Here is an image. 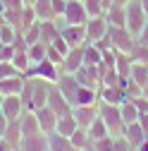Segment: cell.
Segmentation results:
<instances>
[{
  "mask_svg": "<svg viewBox=\"0 0 148 151\" xmlns=\"http://www.w3.org/2000/svg\"><path fill=\"white\" fill-rule=\"evenodd\" d=\"M134 101V106L139 108V113H148V99L143 96V93H141V96H136V99H132Z\"/></svg>",
  "mask_w": 148,
  "mask_h": 151,
  "instance_id": "cell-48",
  "label": "cell"
},
{
  "mask_svg": "<svg viewBox=\"0 0 148 151\" xmlns=\"http://www.w3.org/2000/svg\"><path fill=\"white\" fill-rule=\"evenodd\" d=\"M26 53H29V60H31V65L33 63H41V60H46V53H48V46L46 43H31L29 48H26Z\"/></svg>",
  "mask_w": 148,
  "mask_h": 151,
  "instance_id": "cell-34",
  "label": "cell"
},
{
  "mask_svg": "<svg viewBox=\"0 0 148 151\" xmlns=\"http://www.w3.org/2000/svg\"><path fill=\"white\" fill-rule=\"evenodd\" d=\"M69 142L77 146L79 151H84V149H88V146H93V142H91V137H88V132L84 129V127H79V129H74L72 132V137H69Z\"/></svg>",
  "mask_w": 148,
  "mask_h": 151,
  "instance_id": "cell-31",
  "label": "cell"
},
{
  "mask_svg": "<svg viewBox=\"0 0 148 151\" xmlns=\"http://www.w3.org/2000/svg\"><path fill=\"white\" fill-rule=\"evenodd\" d=\"M74 77L81 86H88V89H100V70L98 65H81L77 72H74Z\"/></svg>",
  "mask_w": 148,
  "mask_h": 151,
  "instance_id": "cell-8",
  "label": "cell"
},
{
  "mask_svg": "<svg viewBox=\"0 0 148 151\" xmlns=\"http://www.w3.org/2000/svg\"><path fill=\"white\" fill-rule=\"evenodd\" d=\"M3 99H5V96H3V93H0V106H3Z\"/></svg>",
  "mask_w": 148,
  "mask_h": 151,
  "instance_id": "cell-61",
  "label": "cell"
},
{
  "mask_svg": "<svg viewBox=\"0 0 148 151\" xmlns=\"http://www.w3.org/2000/svg\"><path fill=\"white\" fill-rule=\"evenodd\" d=\"M74 129H79V125H77V120H74L72 113H67V115H60V118H58V127H55V132H58V134H62V137H72Z\"/></svg>",
  "mask_w": 148,
  "mask_h": 151,
  "instance_id": "cell-24",
  "label": "cell"
},
{
  "mask_svg": "<svg viewBox=\"0 0 148 151\" xmlns=\"http://www.w3.org/2000/svg\"><path fill=\"white\" fill-rule=\"evenodd\" d=\"M48 137H50V151H79L69 142V137H62V134H58V132H53V134H48Z\"/></svg>",
  "mask_w": 148,
  "mask_h": 151,
  "instance_id": "cell-26",
  "label": "cell"
},
{
  "mask_svg": "<svg viewBox=\"0 0 148 151\" xmlns=\"http://www.w3.org/2000/svg\"><path fill=\"white\" fill-rule=\"evenodd\" d=\"M122 86H124V91H127V99H136V96H141V89L143 86H139L134 79H122Z\"/></svg>",
  "mask_w": 148,
  "mask_h": 151,
  "instance_id": "cell-39",
  "label": "cell"
},
{
  "mask_svg": "<svg viewBox=\"0 0 148 151\" xmlns=\"http://www.w3.org/2000/svg\"><path fill=\"white\" fill-rule=\"evenodd\" d=\"M72 115H74V120H77L79 127L88 129V125L98 118V103H93V106H74Z\"/></svg>",
  "mask_w": 148,
  "mask_h": 151,
  "instance_id": "cell-14",
  "label": "cell"
},
{
  "mask_svg": "<svg viewBox=\"0 0 148 151\" xmlns=\"http://www.w3.org/2000/svg\"><path fill=\"white\" fill-rule=\"evenodd\" d=\"M17 74H22V72L17 70L12 63H0V82L7 79V77H17Z\"/></svg>",
  "mask_w": 148,
  "mask_h": 151,
  "instance_id": "cell-41",
  "label": "cell"
},
{
  "mask_svg": "<svg viewBox=\"0 0 148 151\" xmlns=\"http://www.w3.org/2000/svg\"><path fill=\"white\" fill-rule=\"evenodd\" d=\"M115 70H117V74H120L122 79H127L129 72H132V55L115 50Z\"/></svg>",
  "mask_w": 148,
  "mask_h": 151,
  "instance_id": "cell-25",
  "label": "cell"
},
{
  "mask_svg": "<svg viewBox=\"0 0 148 151\" xmlns=\"http://www.w3.org/2000/svg\"><path fill=\"white\" fill-rule=\"evenodd\" d=\"M19 125H22V134H33V132H41L38 127V118H36V113L33 110H24L22 115H19Z\"/></svg>",
  "mask_w": 148,
  "mask_h": 151,
  "instance_id": "cell-20",
  "label": "cell"
},
{
  "mask_svg": "<svg viewBox=\"0 0 148 151\" xmlns=\"http://www.w3.org/2000/svg\"><path fill=\"white\" fill-rule=\"evenodd\" d=\"M55 86L65 93V99L72 103V108L74 106H93V103H98V89L81 86L74 74H65L62 72L60 79L55 82Z\"/></svg>",
  "mask_w": 148,
  "mask_h": 151,
  "instance_id": "cell-1",
  "label": "cell"
},
{
  "mask_svg": "<svg viewBox=\"0 0 148 151\" xmlns=\"http://www.w3.org/2000/svg\"><path fill=\"white\" fill-rule=\"evenodd\" d=\"M31 3H33V0H26V5H31Z\"/></svg>",
  "mask_w": 148,
  "mask_h": 151,
  "instance_id": "cell-62",
  "label": "cell"
},
{
  "mask_svg": "<svg viewBox=\"0 0 148 151\" xmlns=\"http://www.w3.org/2000/svg\"><path fill=\"white\" fill-rule=\"evenodd\" d=\"M84 7H86V12H88V17H100V14H105L103 0H84Z\"/></svg>",
  "mask_w": 148,
  "mask_h": 151,
  "instance_id": "cell-38",
  "label": "cell"
},
{
  "mask_svg": "<svg viewBox=\"0 0 148 151\" xmlns=\"http://www.w3.org/2000/svg\"><path fill=\"white\" fill-rule=\"evenodd\" d=\"M136 41H141V43H146V46H148V22L143 24V29H141V34L136 36Z\"/></svg>",
  "mask_w": 148,
  "mask_h": 151,
  "instance_id": "cell-51",
  "label": "cell"
},
{
  "mask_svg": "<svg viewBox=\"0 0 148 151\" xmlns=\"http://www.w3.org/2000/svg\"><path fill=\"white\" fill-rule=\"evenodd\" d=\"M65 7H67V0H53V12H55V17H62V14H65Z\"/></svg>",
  "mask_w": 148,
  "mask_h": 151,
  "instance_id": "cell-49",
  "label": "cell"
},
{
  "mask_svg": "<svg viewBox=\"0 0 148 151\" xmlns=\"http://www.w3.org/2000/svg\"><path fill=\"white\" fill-rule=\"evenodd\" d=\"M65 22L67 24H86L88 22V12L84 7V0H67L65 7Z\"/></svg>",
  "mask_w": 148,
  "mask_h": 151,
  "instance_id": "cell-9",
  "label": "cell"
},
{
  "mask_svg": "<svg viewBox=\"0 0 148 151\" xmlns=\"http://www.w3.org/2000/svg\"><path fill=\"white\" fill-rule=\"evenodd\" d=\"M105 19L110 27H127V10L124 7H110L105 12Z\"/></svg>",
  "mask_w": 148,
  "mask_h": 151,
  "instance_id": "cell-28",
  "label": "cell"
},
{
  "mask_svg": "<svg viewBox=\"0 0 148 151\" xmlns=\"http://www.w3.org/2000/svg\"><path fill=\"white\" fill-rule=\"evenodd\" d=\"M12 65L19 70L22 74H26V70L31 67V60H29V53L26 50H14V58H12Z\"/></svg>",
  "mask_w": 148,
  "mask_h": 151,
  "instance_id": "cell-36",
  "label": "cell"
},
{
  "mask_svg": "<svg viewBox=\"0 0 148 151\" xmlns=\"http://www.w3.org/2000/svg\"><path fill=\"white\" fill-rule=\"evenodd\" d=\"M141 5H143V10H146V14H148V0H141Z\"/></svg>",
  "mask_w": 148,
  "mask_h": 151,
  "instance_id": "cell-58",
  "label": "cell"
},
{
  "mask_svg": "<svg viewBox=\"0 0 148 151\" xmlns=\"http://www.w3.org/2000/svg\"><path fill=\"white\" fill-rule=\"evenodd\" d=\"M0 110H3V115H5L7 120H17V118L24 113V103H22L19 96H5Z\"/></svg>",
  "mask_w": 148,
  "mask_h": 151,
  "instance_id": "cell-18",
  "label": "cell"
},
{
  "mask_svg": "<svg viewBox=\"0 0 148 151\" xmlns=\"http://www.w3.org/2000/svg\"><path fill=\"white\" fill-rule=\"evenodd\" d=\"M24 74H17V77H7L0 82V93L3 96H19L22 93V86H24Z\"/></svg>",
  "mask_w": 148,
  "mask_h": 151,
  "instance_id": "cell-19",
  "label": "cell"
},
{
  "mask_svg": "<svg viewBox=\"0 0 148 151\" xmlns=\"http://www.w3.org/2000/svg\"><path fill=\"white\" fill-rule=\"evenodd\" d=\"M41 22V19H38ZM55 36H60V27L55 24V19H43L41 22V43L50 46Z\"/></svg>",
  "mask_w": 148,
  "mask_h": 151,
  "instance_id": "cell-21",
  "label": "cell"
},
{
  "mask_svg": "<svg viewBox=\"0 0 148 151\" xmlns=\"http://www.w3.org/2000/svg\"><path fill=\"white\" fill-rule=\"evenodd\" d=\"M103 7H105V12H107L110 7H112V0H103Z\"/></svg>",
  "mask_w": 148,
  "mask_h": 151,
  "instance_id": "cell-56",
  "label": "cell"
},
{
  "mask_svg": "<svg viewBox=\"0 0 148 151\" xmlns=\"http://www.w3.org/2000/svg\"><path fill=\"white\" fill-rule=\"evenodd\" d=\"M22 137H24V134H22V125H19V118H17V120H10V122H7L5 134L0 137V139L7 144L10 151H17V149H19V144H22Z\"/></svg>",
  "mask_w": 148,
  "mask_h": 151,
  "instance_id": "cell-16",
  "label": "cell"
},
{
  "mask_svg": "<svg viewBox=\"0 0 148 151\" xmlns=\"http://www.w3.org/2000/svg\"><path fill=\"white\" fill-rule=\"evenodd\" d=\"M136 151H148V137H146V139H143V142L136 146Z\"/></svg>",
  "mask_w": 148,
  "mask_h": 151,
  "instance_id": "cell-54",
  "label": "cell"
},
{
  "mask_svg": "<svg viewBox=\"0 0 148 151\" xmlns=\"http://www.w3.org/2000/svg\"><path fill=\"white\" fill-rule=\"evenodd\" d=\"M129 79H134L139 86L148 84V65H143V63H132V72H129Z\"/></svg>",
  "mask_w": 148,
  "mask_h": 151,
  "instance_id": "cell-32",
  "label": "cell"
},
{
  "mask_svg": "<svg viewBox=\"0 0 148 151\" xmlns=\"http://www.w3.org/2000/svg\"><path fill=\"white\" fill-rule=\"evenodd\" d=\"M50 46H53L55 50H60L62 55H67V50H69V46H67V41L62 39V34H60V36H55V39H53V43H50Z\"/></svg>",
  "mask_w": 148,
  "mask_h": 151,
  "instance_id": "cell-47",
  "label": "cell"
},
{
  "mask_svg": "<svg viewBox=\"0 0 148 151\" xmlns=\"http://www.w3.org/2000/svg\"><path fill=\"white\" fill-rule=\"evenodd\" d=\"M124 10H127V29H129V34L139 36L143 24L148 22V14H146V10L141 5V0H129L124 5Z\"/></svg>",
  "mask_w": 148,
  "mask_h": 151,
  "instance_id": "cell-3",
  "label": "cell"
},
{
  "mask_svg": "<svg viewBox=\"0 0 148 151\" xmlns=\"http://www.w3.org/2000/svg\"><path fill=\"white\" fill-rule=\"evenodd\" d=\"M141 93H143V96L148 99V84H143V89H141Z\"/></svg>",
  "mask_w": 148,
  "mask_h": 151,
  "instance_id": "cell-57",
  "label": "cell"
},
{
  "mask_svg": "<svg viewBox=\"0 0 148 151\" xmlns=\"http://www.w3.org/2000/svg\"><path fill=\"white\" fill-rule=\"evenodd\" d=\"M7 122H10V120H7L5 115H3V110H0V137L5 134V127H7Z\"/></svg>",
  "mask_w": 148,
  "mask_h": 151,
  "instance_id": "cell-53",
  "label": "cell"
},
{
  "mask_svg": "<svg viewBox=\"0 0 148 151\" xmlns=\"http://www.w3.org/2000/svg\"><path fill=\"white\" fill-rule=\"evenodd\" d=\"M33 22H36V12H33V7H31V5H24V12H22V31L29 29Z\"/></svg>",
  "mask_w": 148,
  "mask_h": 151,
  "instance_id": "cell-40",
  "label": "cell"
},
{
  "mask_svg": "<svg viewBox=\"0 0 148 151\" xmlns=\"http://www.w3.org/2000/svg\"><path fill=\"white\" fill-rule=\"evenodd\" d=\"M22 36H24V41H26V46H31V43H38L41 41V22L36 19L29 29H24L22 31Z\"/></svg>",
  "mask_w": 148,
  "mask_h": 151,
  "instance_id": "cell-35",
  "label": "cell"
},
{
  "mask_svg": "<svg viewBox=\"0 0 148 151\" xmlns=\"http://www.w3.org/2000/svg\"><path fill=\"white\" fill-rule=\"evenodd\" d=\"M84 151H96V149H93V146H88V149H84Z\"/></svg>",
  "mask_w": 148,
  "mask_h": 151,
  "instance_id": "cell-60",
  "label": "cell"
},
{
  "mask_svg": "<svg viewBox=\"0 0 148 151\" xmlns=\"http://www.w3.org/2000/svg\"><path fill=\"white\" fill-rule=\"evenodd\" d=\"M60 34H62V39L67 41L69 48L86 43V27H84V24H65V27L60 29Z\"/></svg>",
  "mask_w": 148,
  "mask_h": 151,
  "instance_id": "cell-12",
  "label": "cell"
},
{
  "mask_svg": "<svg viewBox=\"0 0 148 151\" xmlns=\"http://www.w3.org/2000/svg\"><path fill=\"white\" fill-rule=\"evenodd\" d=\"M112 142H115V137L96 139V142H93V149H96V151H112Z\"/></svg>",
  "mask_w": 148,
  "mask_h": 151,
  "instance_id": "cell-44",
  "label": "cell"
},
{
  "mask_svg": "<svg viewBox=\"0 0 148 151\" xmlns=\"http://www.w3.org/2000/svg\"><path fill=\"white\" fill-rule=\"evenodd\" d=\"M19 149H22V151H50V137L46 134V132L26 134V137H22Z\"/></svg>",
  "mask_w": 148,
  "mask_h": 151,
  "instance_id": "cell-10",
  "label": "cell"
},
{
  "mask_svg": "<svg viewBox=\"0 0 148 151\" xmlns=\"http://www.w3.org/2000/svg\"><path fill=\"white\" fill-rule=\"evenodd\" d=\"M84 27H86V43H96V41L105 39V36H107V29H110L105 14H100V17H88V22H86Z\"/></svg>",
  "mask_w": 148,
  "mask_h": 151,
  "instance_id": "cell-6",
  "label": "cell"
},
{
  "mask_svg": "<svg viewBox=\"0 0 148 151\" xmlns=\"http://www.w3.org/2000/svg\"><path fill=\"white\" fill-rule=\"evenodd\" d=\"M46 58H48L50 63H55V65H62V60H65V55H62L60 50H55L53 46H48V53H46Z\"/></svg>",
  "mask_w": 148,
  "mask_h": 151,
  "instance_id": "cell-46",
  "label": "cell"
},
{
  "mask_svg": "<svg viewBox=\"0 0 148 151\" xmlns=\"http://www.w3.org/2000/svg\"><path fill=\"white\" fill-rule=\"evenodd\" d=\"M48 106H50V108L55 110V115H58V118H60V115H67V113H72V103H69V101L65 99V93H62V91H60L58 86H55V84L50 86Z\"/></svg>",
  "mask_w": 148,
  "mask_h": 151,
  "instance_id": "cell-15",
  "label": "cell"
},
{
  "mask_svg": "<svg viewBox=\"0 0 148 151\" xmlns=\"http://www.w3.org/2000/svg\"><path fill=\"white\" fill-rule=\"evenodd\" d=\"M17 34H19V31H17L14 27H10V24H3V27H0V39H3V43H12Z\"/></svg>",
  "mask_w": 148,
  "mask_h": 151,
  "instance_id": "cell-42",
  "label": "cell"
},
{
  "mask_svg": "<svg viewBox=\"0 0 148 151\" xmlns=\"http://www.w3.org/2000/svg\"><path fill=\"white\" fill-rule=\"evenodd\" d=\"M112 151H136V149L127 142L124 134H120V137H115V142H112Z\"/></svg>",
  "mask_w": 148,
  "mask_h": 151,
  "instance_id": "cell-43",
  "label": "cell"
},
{
  "mask_svg": "<svg viewBox=\"0 0 148 151\" xmlns=\"http://www.w3.org/2000/svg\"><path fill=\"white\" fill-rule=\"evenodd\" d=\"M120 113H122V120H124V127L127 125H132V122H139V108L134 106V101L129 99V101H124L122 106H120Z\"/></svg>",
  "mask_w": 148,
  "mask_h": 151,
  "instance_id": "cell-27",
  "label": "cell"
},
{
  "mask_svg": "<svg viewBox=\"0 0 148 151\" xmlns=\"http://www.w3.org/2000/svg\"><path fill=\"white\" fill-rule=\"evenodd\" d=\"M103 60V50L96 43H86L84 46V65H100Z\"/></svg>",
  "mask_w": 148,
  "mask_h": 151,
  "instance_id": "cell-29",
  "label": "cell"
},
{
  "mask_svg": "<svg viewBox=\"0 0 148 151\" xmlns=\"http://www.w3.org/2000/svg\"><path fill=\"white\" fill-rule=\"evenodd\" d=\"M129 55H132V63H143V65H148V46H146V43L136 41V43L132 46V50H129Z\"/></svg>",
  "mask_w": 148,
  "mask_h": 151,
  "instance_id": "cell-33",
  "label": "cell"
},
{
  "mask_svg": "<svg viewBox=\"0 0 148 151\" xmlns=\"http://www.w3.org/2000/svg\"><path fill=\"white\" fill-rule=\"evenodd\" d=\"M33 12H36V19H55V12H53V0H33L31 3Z\"/></svg>",
  "mask_w": 148,
  "mask_h": 151,
  "instance_id": "cell-23",
  "label": "cell"
},
{
  "mask_svg": "<svg viewBox=\"0 0 148 151\" xmlns=\"http://www.w3.org/2000/svg\"><path fill=\"white\" fill-rule=\"evenodd\" d=\"M86 46V43H84ZM84 46H74V48H69L67 50V55H65V60H62V65H60V72H65V74H74L81 65H84Z\"/></svg>",
  "mask_w": 148,
  "mask_h": 151,
  "instance_id": "cell-11",
  "label": "cell"
},
{
  "mask_svg": "<svg viewBox=\"0 0 148 151\" xmlns=\"http://www.w3.org/2000/svg\"><path fill=\"white\" fill-rule=\"evenodd\" d=\"M22 12H24V7H22V10H5V12H3V14H5V22H7L10 27H14L19 34H22Z\"/></svg>",
  "mask_w": 148,
  "mask_h": 151,
  "instance_id": "cell-37",
  "label": "cell"
},
{
  "mask_svg": "<svg viewBox=\"0 0 148 151\" xmlns=\"http://www.w3.org/2000/svg\"><path fill=\"white\" fill-rule=\"evenodd\" d=\"M122 134L127 137V142L132 144L134 149H136V146H139V144H141V142H143V139L148 137L146 132L141 129V125H139V122H132V125H127V127H124V132H122Z\"/></svg>",
  "mask_w": 148,
  "mask_h": 151,
  "instance_id": "cell-22",
  "label": "cell"
},
{
  "mask_svg": "<svg viewBox=\"0 0 148 151\" xmlns=\"http://www.w3.org/2000/svg\"><path fill=\"white\" fill-rule=\"evenodd\" d=\"M139 125H141V129L148 134V113H141V115H139Z\"/></svg>",
  "mask_w": 148,
  "mask_h": 151,
  "instance_id": "cell-52",
  "label": "cell"
},
{
  "mask_svg": "<svg viewBox=\"0 0 148 151\" xmlns=\"http://www.w3.org/2000/svg\"><path fill=\"white\" fill-rule=\"evenodd\" d=\"M17 151H22V149H17Z\"/></svg>",
  "mask_w": 148,
  "mask_h": 151,
  "instance_id": "cell-63",
  "label": "cell"
},
{
  "mask_svg": "<svg viewBox=\"0 0 148 151\" xmlns=\"http://www.w3.org/2000/svg\"><path fill=\"white\" fill-rule=\"evenodd\" d=\"M5 12V3H3V0H0V14H3Z\"/></svg>",
  "mask_w": 148,
  "mask_h": 151,
  "instance_id": "cell-59",
  "label": "cell"
},
{
  "mask_svg": "<svg viewBox=\"0 0 148 151\" xmlns=\"http://www.w3.org/2000/svg\"><path fill=\"white\" fill-rule=\"evenodd\" d=\"M88 137H91V142H96V139H103V137H110V132H107V127H105V122H103V118L98 115L93 122L88 125Z\"/></svg>",
  "mask_w": 148,
  "mask_h": 151,
  "instance_id": "cell-30",
  "label": "cell"
},
{
  "mask_svg": "<svg viewBox=\"0 0 148 151\" xmlns=\"http://www.w3.org/2000/svg\"><path fill=\"white\" fill-rule=\"evenodd\" d=\"M127 99V91L122 84H115V86H107V84H100L98 89V103H110V106H122Z\"/></svg>",
  "mask_w": 148,
  "mask_h": 151,
  "instance_id": "cell-7",
  "label": "cell"
},
{
  "mask_svg": "<svg viewBox=\"0 0 148 151\" xmlns=\"http://www.w3.org/2000/svg\"><path fill=\"white\" fill-rule=\"evenodd\" d=\"M107 39H110L112 50H117V53H129L132 46L136 43V36L129 34L127 27H110L107 29Z\"/></svg>",
  "mask_w": 148,
  "mask_h": 151,
  "instance_id": "cell-4",
  "label": "cell"
},
{
  "mask_svg": "<svg viewBox=\"0 0 148 151\" xmlns=\"http://www.w3.org/2000/svg\"><path fill=\"white\" fill-rule=\"evenodd\" d=\"M12 58H14V46L12 43L0 48V63H12Z\"/></svg>",
  "mask_w": 148,
  "mask_h": 151,
  "instance_id": "cell-45",
  "label": "cell"
},
{
  "mask_svg": "<svg viewBox=\"0 0 148 151\" xmlns=\"http://www.w3.org/2000/svg\"><path fill=\"white\" fill-rule=\"evenodd\" d=\"M36 118H38V127L41 132H46V134H53L55 127H58V115H55V110L50 106H43V108H36Z\"/></svg>",
  "mask_w": 148,
  "mask_h": 151,
  "instance_id": "cell-17",
  "label": "cell"
},
{
  "mask_svg": "<svg viewBox=\"0 0 148 151\" xmlns=\"http://www.w3.org/2000/svg\"><path fill=\"white\" fill-rule=\"evenodd\" d=\"M60 65H55V63H50L48 58L46 60H41V63H33L29 70H26V74L24 77H33V79H46V82H58L60 79Z\"/></svg>",
  "mask_w": 148,
  "mask_h": 151,
  "instance_id": "cell-5",
  "label": "cell"
},
{
  "mask_svg": "<svg viewBox=\"0 0 148 151\" xmlns=\"http://www.w3.org/2000/svg\"><path fill=\"white\" fill-rule=\"evenodd\" d=\"M129 0H112V7H124Z\"/></svg>",
  "mask_w": 148,
  "mask_h": 151,
  "instance_id": "cell-55",
  "label": "cell"
},
{
  "mask_svg": "<svg viewBox=\"0 0 148 151\" xmlns=\"http://www.w3.org/2000/svg\"><path fill=\"white\" fill-rule=\"evenodd\" d=\"M3 3H5V10H22L26 0H3Z\"/></svg>",
  "mask_w": 148,
  "mask_h": 151,
  "instance_id": "cell-50",
  "label": "cell"
},
{
  "mask_svg": "<svg viewBox=\"0 0 148 151\" xmlns=\"http://www.w3.org/2000/svg\"><path fill=\"white\" fill-rule=\"evenodd\" d=\"M31 79H33V77H31ZM50 86H53V82H46V79H33V96H31V108H29V110H36V108L48 106Z\"/></svg>",
  "mask_w": 148,
  "mask_h": 151,
  "instance_id": "cell-13",
  "label": "cell"
},
{
  "mask_svg": "<svg viewBox=\"0 0 148 151\" xmlns=\"http://www.w3.org/2000/svg\"><path fill=\"white\" fill-rule=\"evenodd\" d=\"M98 115L103 118L110 137H120L124 132V120H122V113L120 106H110V103H98Z\"/></svg>",
  "mask_w": 148,
  "mask_h": 151,
  "instance_id": "cell-2",
  "label": "cell"
}]
</instances>
